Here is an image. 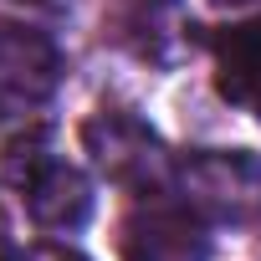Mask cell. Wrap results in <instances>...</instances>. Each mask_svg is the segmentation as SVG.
<instances>
[{"label": "cell", "mask_w": 261, "mask_h": 261, "mask_svg": "<svg viewBox=\"0 0 261 261\" xmlns=\"http://www.w3.org/2000/svg\"><path fill=\"white\" fill-rule=\"evenodd\" d=\"M123 261H210V220L190 200L144 195L118 225Z\"/></svg>", "instance_id": "4"}, {"label": "cell", "mask_w": 261, "mask_h": 261, "mask_svg": "<svg viewBox=\"0 0 261 261\" xmlns=\"http://www.w3.org/2000/svg\"><path fill=\"white\" fill-rule=\"evenodd\" d=\"M215 87L230 108L261 118V16L236 21L215 36Z\"/></svg>", "instance_id": "7"}, {"label": "cell", "mask_w": 261, "mask_h": 261, "mask_svg": "<svg viewBox=\"0 0 261 261\" xmlns=\"http://www.w3.org/2000/svg\"><path fill=\"white\" fill-rule=\"evenodd\" d=\"M62 82V51L46 31L0 21V97L46 102Z\"/></svg>", "instance_id": "5"}, {"label": "cell", "mask_w": 261, "mask_h": 261, "mask_svg": "<svg viewBox=\"0 0 261 261\" xmlns=\"http://www.w3.org/2000/svg\"><path fill=\"white\" fill-rule=\"evenodd\" d=\"M113 26L118 41L134 46L144 62H179L185 51V11L179 0H113Z\"/></svg>", "instance_id": "6"}, {"label": "cell", "mask_w": 261, "mask_h": 261, "mask_svg": "<svg viewBox=\"0 0 261 261\" xmlns=\"http://www.w3.org/2000/svg\"><path fill=\"white\" fill-rule=\"evenodd\" d=\"M174 190L205 220L246 225L261 215V159L246 149H190L174 159Z\"/></svg>", "instance_id": "3"}, {"label": "cell", "mask_w": 261, "mask_h": 261, "mask_svg": "<svg viewBox=\"0 0 261 261\" xmlns=\"http://www.w3.org/2000/svg\"><path fill=\"white\" fill-rule=\"evenodd\" d=\"M82 149H87V164L128 190V195H164L174 185V154L164 149V139L154 128L128 113V108H97L87 123H82Z\"/></svg>", "instance_id": "2"}, {"label": "cell", "mask_w": 261, "mask_h": 261, "mask_svg": "<svg viewBox=\"0 0 261 261\" xmlns=\"http://www.w3.org/2000/svg\"><path fill=\"white\" fill-rule=\"evenodd\" d=\"M210 6H246V0H210Z\"/></svg>", "instance_id": "10"}, {"label": "cell", "mask_w": 261, "mask_h": 261, "mask_svg": "<svg viewBox=\"0 0 261 261\" xmlns=\"http://www.w3.org/2000/svg\"><path fill=\"white\" fill-rule=\"evenodd\" d=\"M21 261H87L82 251H72V246H57V241H46V246H31Z\"/></svg>", "instance_id": "8"}, {"label": "cell", "mask_w": 261, "mask_h": 261, "mask_svg": "<svg viewBox=\"0 0 261 261\" xmlns=\"http://www.w3.org/2000/svg\"><path fill=\"white\" fill-rule=\"evenodd\" d=\"M0 261H16V246H11V225H6V210H0Z\"/></svg>", "instance_id": "9"}, {"label": "cell", "mask_w": 261, "mask_h": 261, "mask_svg": "<svg viewBox=\"0 0 261 261\" xmlns=\"http://www.w3.org/2000/svg\"><path fill=\"white\" fill-rule=\"evenodd\" d=\"M21 195H26V210L41 230H57V236H72L92 220V185L77 164H62L57 149H51V128H26L6 144V164H0Z\"/></svg>", "instance_id": "1"}]
</instances>
